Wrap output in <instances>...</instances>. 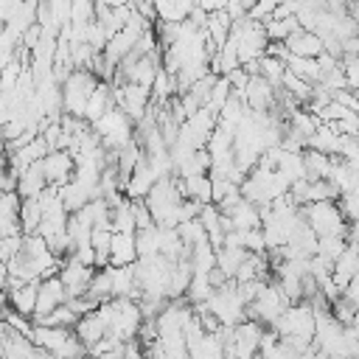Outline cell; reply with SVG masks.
Returning a JSON list of instances; mask_svg holds the SVG:
<instances>
[{"label": "cell", "mask_w": 359, "mask_h": 359, "mask_svg": "<svg viewBox=\"0 0 359 359\" xmlns=\"http://www.w3.org/2000/svg\"><path fill=\"white\" fill-rule=\"evenodd\" d=\"M309 227L317 233V236H348V216L342 213L339 202L334 199H317V202H309V205H300Z\"/></svg>", "instance_id": "1"}, {"label": "cell", "mask_w": 359, "mask_h": 359, "mask_svg": "<svg viewBox=\"0 0 359 359\" xmlns=\"http://www.w3.org/2000/svg\"><path fill=\"white\" fill-rule=\"evenodd\" d=\"M31 339L53 356H81L87 353V348L81 345V339L76 337L73 328H62V325H48V323H34Z\"/></svg>", "instance_id": "2"}, {"label": "cell", "mask_w": 359, "mask_h": 359, "mask_svg": "<svg viewBox=\"0 0 359 359\" xmlns=\"http://www.w3.org/2000/svg\"><path fill=\"white\" fill-rule=\"evenodd\" d=\"M98 81H101V79H98L93 70L73 67L70 76H67L65 84H62V109H65V112H73V115H79V118H84L90 93L95 90Z\"/></svg>", "instance_id": "3"}, {"label": "cell", "mask_w": 359, "mask_h": 359, "mask_svg": "<svg viewBox=\"0 0 359 359\" xmlns=\"http://www.w3.org/2000/svg\"><path fill=\"white\" fill-rule=\"evenodd\" d=\"M93 129L98 132V137H101V143L107 146V149H121V146H126L129 140H132V135H135V121L123 112V107H118V104H112L95 123H93Z\"/></svg>", "instance_id": "4"}, {"label": "cell", "mask_w": 359, "mask_h": 359, "mask_svg": "<svg viewBox=\"0 0 359 359\" xmlns=\"http://www.w3.org/2000/svg\"><path fill=\"white\" fill-rule=\"evenodd\" d=\"M286 306H289V297L283 294L278 280H266L261 286V292L255 294V300L247 303V317H252V320H258V323L272 328V323L286 311Z\"/></svg>", "instance_id": "5"}, {"label": "cell", "mask_w": 359, "mask_h": 359, "mask_svg": "<svg viewBox=\"0 0 359 359\" xmlns=\"http://www.w3.org/2000/svg\"><path fill=\"white\" fill-rule=\"evenodd\" d=\"M112 101L118 107H123V112L137 123L154 104L151 98V87L146 84H135V81H123V84H115L112 87Z\"/></svg>", "instance_id": "6"}, {"label": "cell", "mask_w": 359, "mask_h": 359, "mask_svg": "<svg viewBox=\"0 0 359 359\" xmlns=\"http://www.w3.org/2000/svg\"><path fill=\"white\" fill-rule=\"evenodd\" d=\"M261 334H264V323L252 320V317H244L241 323H236L233 328V342L224 345V353H236V356H252L258 353V345H261Z\"/></svg>", "instance_id": "7"}, {"label": "cell", "mask_w": 359, "mask_h": 359, "mask_svg": "<svg viewBox=\"0 0 359 359\" xmlns=\"http://www.w3.org/2000/svg\"><path fill=\"white\" fill-rule=\"evenodd\" d=\"M67 300V286L59 275H50V278H42L39 280V289H36V309H34V323L45 320L56 306H62Z\"/></svg>", "instance_id": "8"}, {"label": "cell", "mask_w": 359, "mask_h": 359, "mask_svg": "<svg viewBox=\"0 0 359 359\" xmlns=\"http://www.w3.org/2000/svg\"><path fill=\"white\" fill-rule=\"evenodd\" d=\"M93 275H95V266L81 264L76 255H67V261H62V269H59V278H62L65 286H67V297L84 294V292L90 289Z\"/></svg>", "instance_id": "9"}, {"label": "cell", "mask_w": 359, "mask_h": 359, "mask_svg": "<svg viewBox=\"0 0 359 359\" xmlns=\"http://www.w3.org/2000/svg\"><path fill=\"white\" fill-rule=\"evenodd\" d=\"M42 165H45V177L50 185H65L76 171V157L65 149H50L42 157Z\"/></svg>", "instance_id": "10"}, {"label": "cell", "mask_w": 359, "mask_h": 359, "mask_svg": "<svg viewBox=\"0 0 359 359\" xmlns=\"http://www.w3.org/2000/svg\"><path fill=\"white\" fill-rule=\"evenodd\" d=\"M157 180H160L157 171H154L151 163L143 157V160L135 165V171L129 174L126 185H123V196H126V199H143V196L151 191V185H154Z\"/></svg>", "instance_id": "11"}, {"label": "cell", "mask_w": 359, "mask_h": 359, "mask_svg": "<svg viewBox=\"0 0 359 359\" xmlns=\"http://www.w3.org/2000/svg\"><path fill=\"white\" fill-rule=\"evenodd\" d=\"M283 42H286L289 53H297V56H320V50H323L320 34L309 31V28H294Z\"/></svg>", "instance_id": "12"}, {"label": "cell", "mask_w": 359, "mask_h": 359, "mask_svg": "<svg viewBox=\"0 0 359 359\" xmlns=\"http://www.w3.org/2000/svg\"><path fill=\"white\" fill-rule=\"evenodd\" d=\"M137 261V244H135V233H112V247H109V264L112 266H123V264H135Z\"/></svg>", "instance_id": "13"}, {"label": "cell", "mask_w": 359, "mask_h": 359, "mask_svg": "<svg viewBox=\"0 0 359 359\" xmlns=\"http://www.w3.org/2000/svg\"><path fill=\"white\" fill-rule=\"evenodd\" d=\"M73 331H76V337L81 339V345L90 351V348L107 334V323L98 317V311H87V314L79 317V323L73 325Z\"/></svg>", "instance_id": "14"}, {"label": "cell", "mask_w": 359, "mask_h": 359, "mask_svg": "<svg viewBox=\"0 0 359 359\" xmlns=\"http://www.w3.org/2000/svg\"><path fill=\"white\" fill-rule=\"evenodd\" d=\"M45 185H48V177H45V165H42V160H36V163H31L22 174H20V180H17V194L25 199V196H39L42 191H45Z\"/></svg>", "instance_id": "15"}, {"label": "cell", "mask_w": 359, "mask_h": 359, "mask_svg": "<svg viewBox=\"0 0 359 359\" xmlns=\"http://www.w3.org/2000/svg\"><path fill=\"white\" fill-rule=\"evenodd\" d=\"M36 289H39V280H25L20 283L17 289H8V306L25 317H34V309H36Z\"/></svg>", "instance_id": "16"}, {"label": "cell", "mask_w": 359, "mask_h": 359, "mask_svg": "<svg viewBox=\"0 0 359 359\" xmlns=\"http://www.w3.org/2000/svg\"><path fill=\"white\" fill-rule=\"evenodd\" d=\"M180 188H182L185 199H196V202H202V205L213 202V182H210V174L180 177Z\"/></svg>", "instance_id": "17"}, {"label": "cell", "mask_w": 359, "mask_h": 359, "mask_svg": "<svg viewBox=\"0 0 359 359\" xmlns=\"http://www.w3.org/2000/svg\"><path fill=\"white\" fill-rule=\"evenodd\" d=\"M306 146L309 149H317V151H323V154H339V146H342V135L339 132H334L325 121L314 129V135L306 140Z\"/></svg>", "instance_id": "18"}, {"label": "cell", "mask_w": 359, "mask_h": 359, "mask_svg": "<svg viewBox=\"0 0 359 359\" xmlns=\"http://www.w3.org/2000/svg\"><path fill=\"white\" fill-rule=\"evenodd\" d=\"M205 31H208V39H210V42H213L216 48H222V45L227 42L230 31H233V17L227 14V8H222V11H213V14H208Z\"/></svg>", "instance_id": "19"}, {"label": "cell", "mask_w": 359, "mask_h": 359, "mask_svg": "<svg viewBox=\"0 0 359 359\" xmlns=\"http://www.w3.org/2000/svg\"><path fill=\"white\" fill-rule=\"evenodd\" d=\"M115 101H112V90H109V84L107 81H98L95 84V90L90 93V101H87V109H84V118L90 121V123H95L109 107H112Z\"/></svg>", "instance_id": "20"}, {"label": "cell", "mask_w": 359, "mask_h": 359, "mask_svg": "<svg viewBox=\"0 0 359 359\" xmlns=\"http://www.w3.org/2000/svg\"><path fill=\"white\" fill-rule=\"evenodd\" d=\"M286 70H292L294 76H300V79H306V81H311V84H317V81L323 79V70H320L317 56H297V53H289V56H286Z\"/></svg>", "instance_id": "21"}, {"label": "cell", "mask_w": 359, "mask_h": 359, "mask_svg": "<svg viewBox=\"0 0 359 359\" xmlns=\"http://www.w3.org/2000/svg\"><path fill=\"white\" fill-rule=\"evenodd\" d=\"M230 224L236 227V230H250V227H261V210H258V205L255 202H250V199H241L230 213Z\"/></svg>", "instance_id": "22"}, {"label": "cell", "mask_w": 359, "mask_h": 359, "mask_svg": "<svg viewBox=\"0 0 359 359\" xmlns=\"http://www.w3.org/2000/svg\"><path fill=\"white\" fill-rule=\"evenodd\" d=\"M247 247H233V244H222L219 250H216V266L227 275V278H236V272H238V266H241V261L247 258Z\"/></svg>", "instance_id": "23"}, {"label": "cell", "mask_w": 359, "mask_h": 359, "mask_svg": "<svg viewBox=\"0 0 359 359\" xmlns=\"http://www.w3.org/2000/svg\"><path fill=\"white\" fill-rule=\"evenodd\" d=\"M39 222H42L39 196H25L22 205H20V227H22V233H36Z\"/></svg>", "instance_id": "24"}, {"label": "cell", "mask_w": 359, "mask_h": 359, "mask_svg": "<svg viewBox=\"0 0 359 359\" xmlns=\"http://www.w3.org/2000/svg\"><path fill=\"white\" fill-rule=\"evenodd\" d=\"M208 171H210V151H208V146H205V149H196L191 157H185V160L177 165V174H180V177L208 174Z\"/></svg>", "instance_id": "25"}, {"label": "cell", "mask_w": 359, "mask_h": 359, "mask_svg": "<svg viewBox=\"0 0 359 359\" xmlns=\"http://www.w3.org/2000/svg\"><path fill=\"white\" fill-rule=\"evenodd\" d=\"M191 264H194V272H210L216 266V247L208 238L194 244L191 247Z\"/></svg>", "instance_id": "26"}, {"label": "cell", "mask_w": 359, "mask_h": 359, "mask_svg": "<svg viewBox=\"0 0 359 359\" xmlns=\"http://www.w3.org/2000/svg\"><path fill=\"white\" fill-rule=\"evenodd\" d=\"M112 230H121V233H137V224H135V210H132V199H123L112 208Z\"/></svg>", "instance_id": "27"}, {"label": "cell", "mask_w": 359, "mask_h": 359, "mask_svg": "<svg viewBox=\"0 0 359 359\" xmlns=\"http://www.w3.org/2000/svg\"><path fill=\"white\" fill-rule=\"evenodd\" d=\"M87 294H93L95 300H109L112 297V272H109V264L107 266H95V275L90 280Z\"/></svg>", "instance_id": "28"}, {"label": "cell", "mask_w": 359, "mask_h": 359, "mask_svg": "<svg viewBox=\"0 0 359 359\" xmlns=\"http://www.w3.org/2000/svg\"><path fill=\"white\" fill-rule=\"evenodd\" d=\"M258 65H261V76H264L269 84H275V87L283 84V73H286V62H283V59H278V56H272V53H264V56L258 59Z\"/></svg>", "instance_id": "29"}, {"label": "cell", "mask_w": 359, "mask_h": 359, "mask_svg": "<svg viewBox=\"0 0 359 359\" xmlns=\"http://www.w3.org/2000/svg\"><path fill=\"white\" fill-rule=\"evenodd\" d=\"M177 233H180V238H182V244H185L188 250H191L194 244H199V241L208 238L205 224H202L199 216H196V219H185V222H180V224H177Z\"/></svg>", "instance_id": "30"}, {"label": "cell", "mask_w": 359, "mask_h": 359, "mask_svg": "<svg viewBox=\"0 0 359 359\" xmlns=\"http://www.w3.org/2000/svg\"><path fill=\"white\" fill-rule=\"evenodd\" d=\"M79 317H81V314H79V311H76V309H73V306L65 300L62 306H56V309H53V311H50L45 320H39V323H48V325H62V328H73V325L79 323Z\"/></svg>", "instance_id": "31"}, {"label": "cell", "mask_w": 359, "mask_h": 359, "mask_svg": "<svg viewBox=\"0 0 359 359\" xmlns=\"http://www.w3.org/2000/svg\"><path fill=\"white\" fill-rule=\"evenodd\" d=\"M230 93H233L230 79H227V76H216V81H213V87H210V95H208V104H205V107H210L213 112H219V109L224 107V101L230 98Z\"/></svg>", "instance_id": "32"}, {"label": "cell", "mask_w": 359, "mask_h": 359, "mask_svg": "<svg viewBox=\"0 0 359 359\" xmlns=\"http://www.w3.org/2000/svg\"><path fill=\"white\" fill-rule=\"evenodd\" d=\"M95 20V0H70V22Z\"/></svg>", "instance_id": "33"}, {"label": "cell", "mask_w": 359, "mask_h": 359, "mask_svg": "<svg viewBox=\"0 0 359 359\" xmlns=\"http://www.w3.org/2000/svg\"><path fill=\"white\" fill-rule=\"evenodd\" d=\"M132 210H135V224H137V230H146V227L154 224V216H151L146 199H132Z\"/></svg>", "instance_id": "34"}, {"label": "cell", "mask_w": 359, "mask_h": 359, "mask_svg": "<svg viewBox=\"0 0 359 359\" xmlns=\"http://www.w3.org/2000/svg\"><path fill=\"white\" fill-rule=\"evenodd\" d=\"M342 70L351 90H359V56H342Z\"/></svg>", "instance_id": "35"}, {"label": "cell", "mask_w": 359, "mask_h": 359, "mask_svg": "<svg viewBox=\"0 0 359 359\" xmlns=\"http://www.w3.org/2000/svg\"><path fill=\"white\" fill-rule=\"evenodd\" d=\"M275 6H278V0H255V3L250 6L247 17H250V20H266V17H272Z\"/></svg>", "instance_id": "36"}, {"label": "cell", "mask_w": 359, "mask_h": 359, "mask_svg": "<svg viewBox=\"0 0 359 359\" xmlns=\"http://www.w3.org/2000/svg\"><path fill=\"white\" fill-rule=\"evenodd\" d=\"M199 8H205L208 14H213V11L227 8V0H199Z\"/></svg>", "instance_id": "37"}, {"label": "cell", "mask_w": 359, "mask_h": 359, "mask_svg": "<svg viewBox=\"0 0 359 359\" xmlns=\"http://www.w3.org/2000/svg\"><path fill=\"white\" fill-rule=\"evenodd\" d=\"M6 309H8V289H3V286H0V320H3Z\"/></svg>", "instance_id": "38"}, {"label": "cell", "mask_w": 359, "mask_h": 359, "mask_svg": "<svg viewBox=\"0 0 359 359\" xmlns=\"http://www.w3.org/2000/svg\"><path fill=\"white\" fill-rule=\"evenodd\" d=\"M171 3H177L185 14H191V8H194V6H199V0H171Z\"/></svg>", "instance_id": "39"}, {"label": "cell", "mask_w": 359, "mask_h": 359, "mask_svg": "<svg viewBox=\"0 0 359 359\" xmlns=\"http://www.w3.org/2000/svg\"><path fill=\"white\" fill-rule=\"evenodd\" d=\"M6 280H8V264L0 261V286H3V289H6Z\"/></svg>", "instance_id": "40"}, {"label": "cell", "mask_w": 359, "mask_h": 359, "mask_svg": "<svg viewBox=\"0 0 359 359\" xmlns=\"http://www.w3.org/2000/svg\"><path fill=\"white\" fill-rule=\"evenodd\" d=\"M351 17L356 20V25H359V6H351Z\"/></svg>", "instance_id": "41"}, {"label": "cell", "mask_w": 359, "mask_h": 359, "mask_svg": "<svg viewBox=\"0 0 359 359\" xmlns=\"http://www.w3.org/2000/svg\"><path fill=\"white\" fill-rule=\"evenodd\" d=\"M351 6H359V0H351Z\"/></svg>", "instance_id": "42"}]
</instances>
